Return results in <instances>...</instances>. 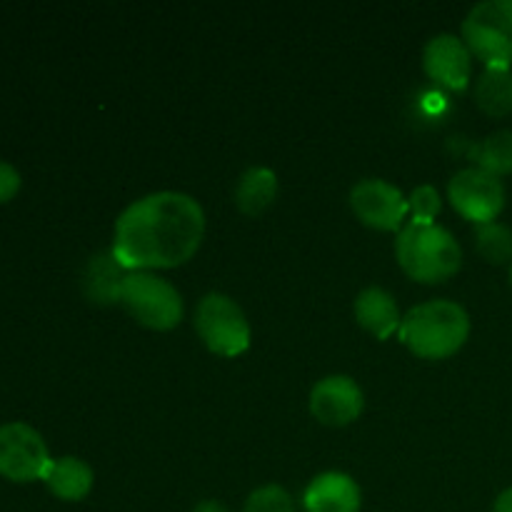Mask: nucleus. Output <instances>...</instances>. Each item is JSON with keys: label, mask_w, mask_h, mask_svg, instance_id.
I'll return each mask as SVG.
<instances>
[{"label": "nucleus", "mask_w": 512, "mask_h": 512, "mask_svg": "<svg viewBox=\"0 0 512 512\" xmlns=\"http://www.w3.org/2000/svg\"><path fill=\"white\" fill-rule=\"evenodd\" d=\"M475 250L490 265H505L512 260V230L503 223L475 225Z\"/></svg>", "instance_id": "nucleus-19"}, {"label": "nucleus", "mask_w": 512, "mask_h": 512, "mask_svg": "<svg viewBox=\"0 0 512 512\" xmlns=\"http://www.w3.org/2000/svg\"><path fill=\"white\" fill-rule=\"evenodd\" d=\"M243 512H295L293 495L280 485H263L248 495Z\"/></svg>", "instance_id": "nucleus-20"}, {"label": "nucleus", "mask_w": 512, "mask_h": 512, "mask_svg": "<svg viewBox=\"0 0 512 512\" xmlns=\"http://www.w3.org/2000/svg\"><path fill=\"white\" fill-rule=\"evenodd\" d=\"M120 305L138 320L143 328L173 330L183 320V298L170 280L158 273H128L120 290Z\"/></svg>", "instance_id": "nucleus-4"}, {"label": "nucleus", "mask_w": 512, "mask_h": 512, "mask_svg": "<svg viewBox=\"0 0 512 512\" xmlns=\"http://www.w3.org/2000/svg\"><path fill=\"white\" fill-rule=\"evenodd\" d=\"M350 208L358 215L360 223L373 230H383V233L403 230L405 215L410 213L403 190L380 178L360 180L358 185H353Z\"/></svg>", "instance_id": "nucleus-9"}, {"label": "nucleus", "mask_w": 512, "mask_h": 512, "mask_svg": "<svg viewBox=\"0 0 512 512\" xmlns=\"http://www.w3.org/2000/svg\"><path fill=\"white\" fill-rule=\"evenodd\" d=\"M50 460L48 445L38 430L25 423L0 425V478L35 483L43 480Z\"/></svg>", "instance_id": "nucleus-7"}, {"label": "nucleus", "mask_w": 512, "mask_h": 512, "mask_svg": "<svg viewBox=\"0 0 512 512\" xmlns=\"http://www.w3.org/2000/svg\"><path fill=\"white\" fill-rule=\"evenodd\" d=\"M408 208L413 215V223H435L438 213L443 210V200L433 185H420L410 193Z\"/></svg>", "instance_id": "nucleus-21"}, {"label": "nucleus", "mask_w": 512, "mask_h": 512, "mask_svg": "<svg viewBox=\"0 0 512 512\" xmlns=\"http://www.w3.org/2000/svg\"><path fill=\"white\" fill-rule=\"evenodd\" d=\"M20 190V173L15 165L0 160V203H10Z\"/></svg>", "instance_id": "nucleus-22"}, {"label": "nucleus", "mask_w": 512, "mask_h": 512, "mask_svg": "<svg viewBox=\"0 0 512 512\" xmlns=\"http://www.w3.org/2000/svg\"><path fill=\"white\" fill-rule=\"evenodd\" d=\"M363 390L350 375H328L310 390V413L318 423L345 428L363 413Z\"/></svg>", "instance_id": "nucleus-10"}, {"label": "nucleus", "mask_w": 512, "mask_h": 512, "mask_svg": "<svg viewBox=\"0 0 512 512\" xmlns=\"http://www.w3.org/2000/svg\"><path fill=\"white\" fill-rule=\"evenodd\" d=\"M475 160H478V168H483L485 173L495 175H510L512 173V130H498V133H490L483 143L475 148Z\"/></svg>", "instance_id": "nucleus-18"}, {"label": "nucleus", "mask_w": 512, "mask_h": 512, "mask_svg": "<svg viewBox=\"0 0 512 512\" xmlns=\"http://www.w3.org/2000/svg\"><path fill=\"white\" fill-rule=\"evenodd\" d=\"M353 313L360 328L368 330L378 340H388L395 330H400V323H403V315H400L395 298L385 288H378V285L360 290L358 298H355Z\"/></svg>", "instance_id": "nucleus-13"}, {"label": "nucleus", "mask_w": 512, "mask_h": 512, "mask_svg": "<svg viewBox=\"0 0 512 512\" xmlns=\"http://www.w3.org/2000/svg\"><path fill=\"white\" fill-rule=\"evenodd\" d=\"M278 198V175L270 168H248L235 185V205L245 215H260Z\"/></svg>", "instance_id": "nucleus-17"}, {"label": "nucleus", "mask_w": 512, "mask_h": 512, "mask_svg": "<svg viewBox=\"0 0 512 512\" xmlns=\"http://www.w3.org/2000/svg\"><path fill=\"white\" fill-rule=\"evenodd\" d=\"M510 285H512V265H510Z\"/></svg>", "instance_id": "nucleus-25"}, {"label": "nucleus", "mask_w": 512, "mask_h": 512, "mask_svg": "<svg viewBox=\"0 0 512 512\" xmlns=\"http://www.w3.org/2000/svg\"><path fill=\"white\" fill-rule=\"evenodd\" d=\"M470 335V315L453 300H428L403 315L398 338L423 360H445L458 353Z\"/></svg>", "instance_id": "nucleus-2"}, {"label": "nucleus", "mask_w": 512, "mask_h": 512, "mask_svg": "<svg viewBox=\"0 0 512 512\" xmlns=\"http://www.w3.org/2000/svg\"><path fill=\"white\" fill-rule=\"evenodd\" d=\"M475 105L490 118H505L512 113V70L500 65H485L473 88Z\"/></svg>", "instance_id": "nucleus-16"}, {"label": "nucleus", "mask_w": 512, "mask_h": 512, "mask_svg": "<svg viewBox=\"0 0 512 512\" xmlns=\"http://www.w3.org/2000/svg\"><path fill=\"white\" fill-rule=\"evenodd\" d=\"M450 205L475 225L495 223L505 208V185L483 168H465L448 183Z\"/></svg>", "instance_id": "nucleus-8"}, {"label": "nucleus", "mask_w": 512, "mask_h": 512, "mask_svg": "<svg viewBox=\"0 0 512 512\" xmlns=\"http://www.w3.org/2000/svg\"><path fill=\"white\" fill-rule=\"evenodd\" d=\"M493 512H512V488L503 490V493L498 495V500H495L493 505Z\"/></svg>", "instance_id": "nucleus-23"}, {"label": "nucleus", "mask_w": 512, "mask_h": 512, "mask_svg": "<svg viewBox=\"0 0 512 512\" xmlns=\"http://www.w3.org/2000/svg\"><path fill=\"white\" fill-rule=\"evenodd\" d=\"M193 512H230L225 508L223 503H218V500H203V503L195 505Z\"/></svg>", "instance_id": "nucleus-24"}, {"label": "nucleus", "mask_w": 512, "mask_h": 512, "mask_svg": "<svg viewBox=\"0 0 512 512\" xmlns=\"http://www.w3.org/2000/svg\"><path fill=\"white\" fill-rule=\"evenodd\" d=\"M125 268L115 260V255L98 253L85 263L83 278H80V288L83 295L93 305H115L120 303V290H123Z\"/></svg>", "instance_id": "nucleus-14"}, {"label": "nucleus", "mask_w": 512, "mask_h": 512, "mask_svg": "<svg viewBox=\"0 0 512 512\" xmlns=\"http://www.w3.org/2000/svg\"><path fill=\"white\" fill-rule=\"evenodd\" d=\"M463 40L485 65L510 68L512 0H483L463 20Z\"/></svg>", "instance_id": "nucleus-6"}, {"label": "nucleus", "mask_w": 512, "mask_h": 512, "mask_svg": "<svg viewBox=\"0 0 512 512\" xmlns=\"http://www.w3.org/2000/svg\"><path fill=\"white\" fill-rule=\"evenodd\" d=\"M423 68L443 88L465 90L473 78V53L458 35L438 33L425 45Z\"/></svg>", "instance_id": "nucleus-11"}, {"label": "nucleus", "mask_w": 512, "mask_h": 512, "mask_svg": "<svg viewBox=\"0 0 512 512\" xmlns=\"http://www.w3.org/2000/svg\"><path fill=\"white\" fill-rule=\"evenodd\" d=\"M395 258L415 283L435 285L453 278L463 265V248L438 223H408L395 240Z\"/></svg>", "instance_id": "nucleus-3"}, {"label": "nucleus", "mask_w": 512, "mask_h": 512, "mask_svg": "<svg viewBox=\"0 0 512 512\" xmlns=\"http://www.w3.org/2000/svg\"><path fill=\"white\" fill-rule=\"evenodd\" d=\"M93 480V468L85 460L73 458V455L53 458L43 475V483L48 485L50 493L65 503H80L83 498H88L90 490H93Z\"/></svg>", "instance_id": "nucleus-15"}, {"label": "nucleus", "mask_w": 512, "mask_h": 512, "mask_svg": "<svg viewBox=\"0 0 512 512\" xmlns=\"http://www.w3.org/2000/svg\"><path fill=\"white\" fill-rule=\"evenodd\" d=\"M203 238L205 213L198 200L178 190H160L120 213L110 253L125 273H155L188 263Z\"/></svg>", "instance_id": "nucleus-1"}, {"label": "nucleus", "mask_w": 512, "mask_h": 512, "mask_svg": "<svg viewBox=\"0 0 512 512\" xmlns=\"http://www.w3.org/2000/svg\"><path fill=\"white\" fill-rule=\"evenodd\" d=\"M195 330L205 348L220 358H238L250 348V323L230 295H205L195 308Z\"/></svg>", "instance_id": "nucleus-5"}, {"label": "nucleus", "mask_w": 512, "mask_h": 512, "mask_svg": "<svg viewBox=\"0 0 512 512\" xmlns=\"http://www.w3.org/2000/svg\"><path fill=\"white\" fill-rule=\"evenodd\" d=\"M363 493L350 475L330 470L310 480L303 493L305 512H360Z\"/></svg>", "instance_id": "nucleus-12"}]
</instances>
